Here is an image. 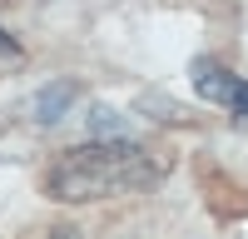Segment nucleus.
<instances>
[{"label":"nucleus","instance_id":"f257e3e1","mask_svg":"<svg viewBox=\"0 0 248 239\" xmlns=\"http://www.w3.org/2000/svg\"><path fill=\"white\" fill-rule=\"evenodd\" d=\"M164 159L154 150L124 139H90V145L65 150L45 174V194L60 205H99L119 194H144L164 179Z\"/></svg>","mask_w":248,"mask_h":239},{"label":"nucleus","instance_id":"6e6552de","mask_svg":"<svg viewBox=\"0 0 248 239\" xmlns=\"http://www.w3.org/2000/svg\"><path fill=\"white\" fill-rule=\"evenodd\" d=\"M203 5H218V0H203Z\"/></svg>","mask_w":248,"mask_h":239},{"label":"nucleus","instance_id":"7ed1b4c3","mask_svg":"<svg viewBox=\"0 0 248 239\" xmlns=\"http://www.w3.org/2000/svg\"><path fill=\"white\" fill-rule=\"evenodd\" d=\"M75 95H79L75 80H55V85H45L35 95V120H40V125H55V120L75 105Z\"/></svg>","mask_w":248,"mask_h":239},{"label":"nucleus","instance_id":"39448f33","mask_svg":"<svg viewBox=\"0 0 248 239\" xmlns=\"http://www.w3.org/2000/svg\"><path fill=\"white\" fill-rule=\"evenodd\" d=\"M90 135H94V139H124L129 130H124V120H119L114 110L94 105V110H90Z\"/></svg>","mask_w":248,"mask_h":239},{"label":"nucleus","instance_id":"f03ea898","mask_svg":"<svg viewBox=\"0 0 248 239\" xmlns=\"http://www.w3.org/2000/svg\"><path fill=\"white\" fill-rule=\"evenodd\" d=\"M189 80H194V90L209 100V105H223V110H233L238 100H243V90H248V80L233 75V70H223L218 60H194Z\"/></svg>","mask_w":248,"mask_h":239},{"label":"nucleus","instance_id":"20e7f679","mask_svg":"<svg viewBox=\"0 0 248 239\" xmlns=\"http://www.w3.org/2000/svg\"><path fill=\"white\" fill-rule=\"evenodd\" d=\"M139 110H144V115H169L164 125H194V115L184 110V105H174L169 95H144V100H139Z\"/></svg>","mask_w":248,"mask_h":239},{"label":"nucleus","instance_id":"0eeeda50","mask_svg":"<svg viewBox=\"0 0 248 239\" xmlns=\"http://www.w3.org/2000/svg\"><path fill=\"white\" fill-rule=\"evenodd\" d=\"M233 115H238V120H248V90H243V100L233 105Z\"/></svg>","mask_w":248,"mask_h":239},{"label":"nucleus","instance_id":"423d86ee","mask_svg":"<svg viewBox=\"0 0 248 239\" xmlns=\"http://www.w3.org/2000/svg\"><path fill=\"white\" fill-rule=\"evenodd\" d=\"M20 55V40H10L5 30H0V60H15Z\"/></svg>","mask_w":248,"mask_h":239}]
</instances>
